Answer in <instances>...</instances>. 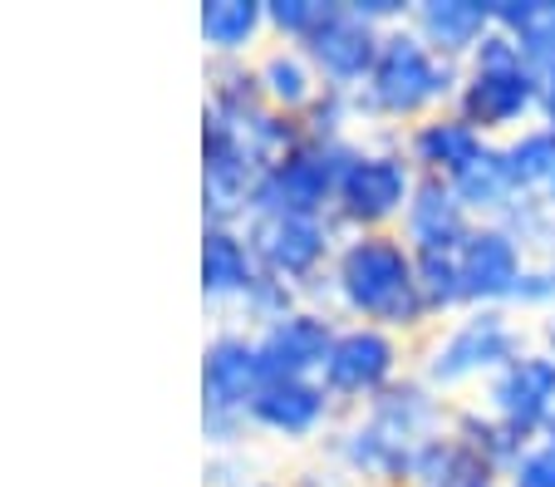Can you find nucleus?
I'll return each mask as SVG.
<instances>
[{"mask_svg": "<svg viewBox=\"0 0 555 487\" xmlns=\"http://www.w3.org/2000/svg\"><path fill=\"white\" fill-rule=\"evenodd\" d=\"M487 483H502V477L487 473L482 458H472L452 434L428 438L409 458V473H403V487H487Z\"/></svg>", "mask_w": 555, "mask_h": 487, "instance_id": "obj_24", "label": "nucleus"}, {"mask_svg": "<svg viewBox=\"0 0 555 487\" xmlns=\"http://www.w3.org/2000/svg\"><path fill=\"white\" fill-rule=\"evenodd\" d=\"M266 163L236 128L202 118V227H246Z\"/></svg>", "mask_w": 555, "mask_h": 487, "instance_id": "obj_9", "label": "nucleus"}, {"mask_svg": "<svg viewBox=\"0 0 555 487\" xmlns=\"http://www.w3.org/2000/svg\"><path fill=\"white\" fill-rule=\"evenodd\" d=\"M541 438H551V444H555V413H551V424H545V434Z\"/></svg>", "mask_w": 555, "mask_h": 487, "instance_id": "obj_38", "label": "nucleus"}, {"mask_svg": "<svg viewBox=\"0 0 555 487\" xmlns=\"http://www.w3.org/2000/svg\"><path fill=\"white\" fill-rule=\"evenodd\" d=\"M266 389V364L246 325H221L202 350V413L251 419L256 394Z\"/></svg>", "mask_w": 555, "mask_h": 487, "instance_id": "obj_10", "label": "nucleus"}, {"mask_svg": "<svg viewBox=\"0 0 555 487\" xmlns=\"http://www.w3.org/2000/svg\"><path fill=\"white\" fill-rule=\"evenodd\" d=\"M541 124L555 128V69L541 75Z\"/></svg>", "mask_w": 555, "mask_h": 487, "instance_id": "obj_35", "label": "nucleus"}, {"mask_svg": "<svg viewBox=\"0 0 555 487\" xmlns=\"http://www.w3.org/2000/svg\"><path fill=\"white\" fill-rule=\"evenodd\" d=\"M285 487H364V483H359L349 467H339L330 453H320V458H310L305 467H295Z\"/></svg>", "mask_w": 555, "mask_h": 487, "instance_id": "obj_34", "label": "nucleus"}, {"mask_svg": "<svg viewBox=\"0 0 555 487\" xmlns=\"http://www.w3.org/2000/svg\"><path fill=\"white\" fill-rule=\"evenodd\" d=\"M487 487H506V483H487Z\"/></svg>", "mask_w": 555, "mask_h": 487, "instance_id": "obj_39", "label": "nucleus"}, {"mask_svg": "<svg viewBox=\"0 0 555 487\" xmlns=\"http://www.w3.org/2000/svg\"><path fill=\"white\" fill-rule=\"evenodd\" d=\"M418 291L423 306L433 320H452L467 306V291H462V271H457V252H438V256H418Z\"/></svg>", "mask_w": 555, "mask_h": 487, "instance_id": "obj_27", "label": "nucleus"}, {"mask_svg": "<svg viewBox=\"0 0 555 487\" xmlns=\"http://www.w3.org/2000/svg\"><path fill=\"white\" fill-rule=\"evenodd\" d=\"M339 403L325 394L320 380H266V389L251 403V434L281 438V444H310L339 424Z\"/></svg>", "mask_w": 555, "mask_h": 487, "instance_id": "obj_15", "label": "nucleus"}, {"mask_svg": "<svg viewBox=\"0 0 555 487\" xmlns=\"http://www.w3.org/2000/svg\"><path fill=\"white\" fill-rule=\"evenodd\" d=\"M555 306V256H531L521 271V286L512 296V310H551Z\"/></svg>", "mask_w": 555, "mask_h": 487, "instance_id": "obj_31", "label": "nucleus"}, {"mask_svg": "<svg viewBox=\"0 0 555 487\" xmlns=\"http://www.w3.org/2000/svg\"><path fill=\"white\" fill-rule=\"evenodd\" d=\"M197 30L207 60H256L271 40L266 30V0H202Z\"/></svg>", "mask_w": 555, "mask_h": 487, "instance_id": "obj_21", "label": "nucleus"}, {"mask_svg": "<svg viewBox=\"0 0 555 487\" xmlns=\"http://www.w3.org/2000/svg\"><path fill=\"white\" fill-rule=\"evenodd\" d=\"M335 0H266V30L275 44H310L314 30L330 21Z\"/></svg>", "mask_w": 555, "mask_h": 487, "instance_id": "obj_28", "label": "nucleus"}, {"mask_svg": "<svg viewBox=\"0 0 555 487\" xmlns=\"http://www.w3.org/2000/svg\"><path fill=\"white\" fill-rule=\"evenodd\" d=\"M452 192H457V202L467 207L472 217H477V222H502L516 202H521V197H516L512 172H506L502 143H492V149L472 163L467 172H457V178H452Z\"/></svg>", "mask_w": 555, "mask_h": 487, "instance_id": "obj_26", "label": "nucleus"}, {"mask_svg": "<svg viewBox=\"0 0 555 487\" xmlns=\"http://www.w3.org/2000/svg\"><path fill=\"white\" fill-rule=\"evenodd\" d=\"M506 487H555V444L551 438H535L516 467L506 473Z\"/></svg>", "mask_w": 555, "mask_h": 487, "instance_id": "obj_32", "label": "nucleus"}, {"mask_svg": "<svg viewBox=\"0 0 555 487\" xmlns=\"http://www.w3.org/2000/svg\"><path fill=\"white\" fill-rule=\"evenodd\" d=\"M242 487H285V483H271V477H251V483H242Z\"/></svg>", "mask_w": 555, "mask_h": 487, "instance_id": "obj_36", "label": "nucleus"}, {"mask_svg": "<svg viewBox=\"0 0 555 487\" xmlns=\"http://www.w3.org/2000/svg\"><path fill=\"white\" fill-rule=\"evenodd\" d=\"M502 158L516 182V197L555 207V128L531 124L521 133L502 138Z\"/></svg>", "mask_w": 555, "mask_h": 487, "instance_id": "obj_23", "label": "nucleus"}, {"mask_svg": "<svg viewBox=\"0 0 555 487\" xmlns=\"http://www.w3.org/2000/svg\"><path fill=\"white\" fill-rule=\"evenodd\" d=\"M359 138H310L275 158L261 172L251 197V217H330L335 188L354 158Z\"/></svg>", "mask_w": 555, "mask_h": 487, "instance_id": "obj_6", "label": "nucleus"}, {"mask_svg": "<svg viewBox=\"0 0 555 487\" xmlns=\"http://www.w3.org/2000/svg\"><path fill=\"white\" fill-rule=\"evenodd\" d=\"M496 30L512 35L535 75L555 69V0H492Z\"/></svg>", "mask_w": 555, "mask_h": 487, "instance_id": "obj_25", "label": "nucleus"}, {"mask_svg": "<svg viewBox=\"0 0 555 487\" xmlns=\"http://www.w3.org/2000/svg\"><path fill=\"white\" fill-rule=\"evenodd\" d=\"M448 434L457 438V444L467 448L472 458H482V467L492 477H502V483H506V473L516 467V458H521L526 448L535 444V438H521L516 428H506L496 413L482 409V403H452Z\"/></svg>", "mask_w": 555, "mask_h": 487, "instance_id": "obj_22", "label": "nucleus"}, {"mask_svg": "<svg viewBox=\"0 0 555 487\" xmlns=\"http://www.w3.org/2000/svg\"><path fill=\"white\" fill-rule=\"evenodd\" d=\"M378 44H384V30L364 21V15L349 5V0H335L330 21L314 30V40L305 44L310 54L314 75L325 89H339V94H359L364 79L374 75V60H378Z\"/></svg>", "mask_w": 555, "mask_h": 487, "instance_id": "obj_13", "label": "nucleus"}, {"mask_svg": "<svg viewBox=\"0 0 555 487\" xmlns=\"http://www.w3.org/2000/svg\"><path fill=\"white\" fill-rule=\"evenodd\" d=\"M472 227H477V217L457 202L452 182L418 178L409 213H403V222H399V236L413 246V256H438V252H457Z\"/></svg>", "mask_w": 555, "mask_h": 487, "instance_id": "obj_17", "label": "nucleus"}, {"mask_svg": "<svg viewBox=\"0 0 555 487\" xmlns=\"http://www.w3.org/2000/svg\"><path fill=\"white\" fill-rule=\"evenodd\" d=\"M349 325H378L393 335H423L433 325L418 291V256L399 232H354L339 242L330 275L310 296Z\"/></svg>", "mask_w": 555, "mask_h": 487, "instance_id": "obj_1", "label": "nucleus"}, {"mask_svg": "<svg viewBox=\"0 0 555 487\" xmlns=\"http://www.w3.org/2000/svg\"><path fill=\"white\" fill-rule=\"evenodd\" d=\"M452 108L472 128H482L492 143L512 138L521 128H531V118H541V75L526 64L512 35L492 30L462 64V85Z\"/></svg>", "mask_w": 555, "mask_h": 487, "instance_id": "obj_3", "label": "nucleus"}, {"mask_svg": "<svg viewBox=\"0 0 555 487\" xmlns=\"http://www.w3.org/2000/svg\"><path fill=\"white\" fill-rule=\"evenodd\" d=\"M251 75H256V89H261L266 108H275V114H285V118H305L314 108V99L325 94V85H320L310 54H305L300 44L271 40L251 60Z\"/></svg>", "mask_w": 555, "mask_h": 487, "instance_id": "obj_20", "label": "nucleus"}, {"mask_svg": "<svg viewBox=\"0 0 555 487\" xmlns=\"http://www.w3.org/2000/svg\"><path fill=\"white\" fill-rule=\"evenodd\" d=\"M492 149V138L482 128H472L457 108H442V114H428L423 124L403 128V153L418 168V178H438L452 182L457 172H467L472 163Z\"/></svg>", "mask_w": 555, "mask_h": 487, "instance_id": "obj_16", "label": "nucleus"}, {"mask_svg": "<svg viewBox=\"0 0 555 487\" xmlns=\"http://www.w3.org/2000/svg\"><path fill=\"white\" fill-rule=\"evenodd\" d=\"M246 236H251V252L261 261V271L295 286L305 300L320 291L339 242H345L335 217H251Z\"/></svg>", "mask_w": 555, "mask_h": 487, "instance_id": "obj_8", "label": "nucleus"}, {"mask_svg": "<svg viewBox=\"0 0 555 487\" xmlns=\"http://www.w3.org/2000/svg\"><path fill=\"white\" fill-rule=\"evenodd\" d=\"M487 413H496L506 428H516L521 438H541L555 413V355L551 350H526L516 355L506 370H496L482 384Z\"/></svg>", "mask_w": 555, "mask_h": 487, "instance_id": "obj_12", "label": "nucleus"}, {"mask_svg": "<svg viewBox=\"0 0 555 487\" xmlns=\"http://www.w3.org/2000/svg\"><path fill=\"white\" fill-rule=\"evenodd\" d=\"M310 138H359L354 128H364V114H359V94H339V89H325L314 99V108L300 118Z\"/></svg>", "mask_w": 555, "mask_h": 487, "instance_id": "obj_30", "label": "nucleus"}, {"mask_svg": "<svg viewBox=\"0 0 555 487\" xmlns=\"http://www.w3.org/2000/svg\"><path fill=\"white\" fill-rule=\"evenodd\" d=\"M339 325H345L339 316H330L325 306H310V300H305V306H295L291 316H281L275 325L251 330L256 350H261V364H266V380H320Z\"/></svg>", "mask_w": 555, "mask_h": 487, "instance_id": "obj_11", "label": "nucleus"}, {"mask_svg": "<svg viewBox=\"0 0 555 487\" xmlns=\"http://www.w3.org/2000/svg\"><path fill=\"white\" fill-rule=\"evenodd\" d=\"M251 453L246 448H236V453H207V463H202V483L207 487H242L251 483Z\"/></svg>", "mask_w": 555, "mask_h": 487, "instance_id": "obj_33", "label": "nucleus"}, {"mask_svg": "<svg viewBox=\"0 0 555 487\" xmlns=\"http://www.w3.org/2000/svg\"><path fill=\"white\" fill-rule=\"evenodd\" d=\"M418 188V168L403 153V133L393 128H374V133H359V149L349 158L345 178L335 188V227L345 236L354 232H399L403 213Z\"/></svg>", "mask_w": 555, "mask_h": 487, "instance_id": "obj_4", "label": "nucleus"}, {"mask_svg": "<svg viewBox=\"0 0 555 487\" xmlns=\"http://www.w3.org/2000/svg\"><path fill=\"white\" fill-rule=\"evenodd\" d=\"M526 330L512 320V310H462L448 325H438L428 335V345L418 350V380H428L438 394H457L467 384H487L496 370L526 355Z\"/></svg>", "mask_w": 555, "mask_h": 487, "instance_id": "obj_5", "label": "nucleus"}, {"mask_svg": "<svg viewBox=\"0 0 555 487\" xmlns=\"http://www.w3.org/2000/svg\"><path fill=\"white\" fill-rule=\"evenodd\" d=\"M409 25L442 60L467 64L472 50L496 30V15H492V0H418Z\"/></svg>", "mask_w": 555, "mask_h": 487, "instance_id": "obj_18", "label": "nucleus"}, {"mask_svg": "<svg viewBox=\"0 0 555 487\" xmlns=\"http://www.w3.org/2000/svg\"><path fill=\"white\" fill-rule=\"evenodd\" d=\"M409 374V339L393 335V330L378 325H339L335 345H330V360L320 370V384L325 394L339 403L345 413L374 403L384 389Z\"/></svg>", "mask_w": 555, "mask_h": 487, "instance_id": "obj_7", "label": "nucleus"}, {"mask_svg": "<svg viewBox=\"0 0 555 487\" xmlns=\"http://www.w3.org/2000/svg\"><path fill=\"white\" fill-rule=\"evenodd\" d=\"M295 306H305V296L295 286H285V281H275V275H256L251 291L242 296V306L231 310V325H246V330H266L275 325L281 316H291Z\"/></svg>", "mask_w": 555, "mask_h": 487, "instance_id": "obj_29", "label": "nucleus"}, {"mask_svg": "<svg viewBox=\"0 0 555 487\" xmlns=\"http://www.w3.org/2000/svg\"><path fill=\"white\" fill-rule=\"evenodd\" d=\"M526 246L506 232L502 222H477L467 232V242L457 246V271H462V291H467L472 310H512V296L521 286L526 271Z\"/></svg>", "mask_w": 555, "mask_h": 487, "instance_id": "obj_14", "label": "nucleus"}, {"mask_svg": "<svg viewBox=\"0 0 555 487\" xmlns=\"http://www.w3.org/2000/svg\"><path fill=\"white\" fill-rule=\"evenodd\" d=\"M462 85V64L442 60L438 50L413 35V25H399L388 30L384 44H378L374 75L359 89V114H364V128H403L423 124L428 114H442L452 108Z\"/></svg>", "mask_w": 555, "mask_h": 487, "instance_id": "obj_2", "label": "nucleus"}, {"mask_svg": "<svg viewBox=\"0 0 555 487\" xmlns=\"http://www.w3.org/2000/svg\"><path fill=\"white\" fill-rule=\"evenodd\" d=\"M545 350L555 355V325H545Z\"/></svg>", "mask_w": 555, "mask_h": 487, "instance_id": "obj_37", "label": "nucleus"}, {"mask_svg": "<svg viewBox=\"0 0 555 487\" xmlns=\"http://www.w3.org/2000/svg\"><path fill=\"white\" fill-rule=\"evenodd\" d=\"M256 275H261V261L251 252L246 227H202V296H207V306L236 310Z\"/></svg>", "mask_w": 555, "mask_h": 487, "instance_id": "obj_19", "label": "nucleus"}]
</instances>
